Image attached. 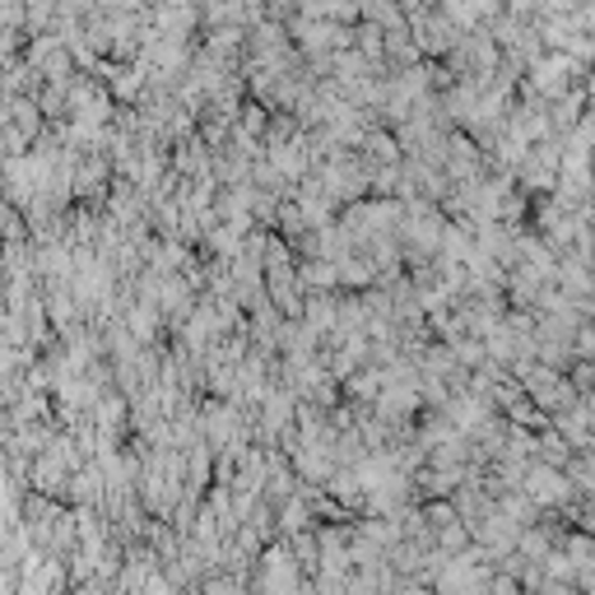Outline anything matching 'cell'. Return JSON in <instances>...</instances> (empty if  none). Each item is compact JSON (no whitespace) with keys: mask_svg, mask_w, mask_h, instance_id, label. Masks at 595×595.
I'll return each instance as SVG.
<instances>
[{"mask_svg":"<svg viewBox=\"0 0 595 595\" xmlns=\"http://www.w3.org/2000/svg\"><path fill=\"white\" fill-rule=\"evenodd\" d=\"M0 126L20 131L28 145L47 131V117L38 112V98H0Z\"/></svg>","mask_w":595,"mask_h":595,"instance_id":"obj_1","label":"cell"},{"mask_svg":"<svg viewBox=\"0 0 595 595\" xmlns=\"http://www.w3.org/2000/svg\"><path fill=\"white\" fill-rule=\"evenodd\" d=\"M108 84H112L121 98H135L139 94V75H135L131 65H108Z\"/></svg>","mask_w":595,"mask_h":595,"instance_id":"obj_2","label":"cell"},{"mask_svg":"<svg viewBox=\"0 0 595 595\" xmlns=\"http://www.w3.org/2000/svg\"><path fill=\"white\" fill-rule=\"evenodd\" d=\"M24 20H28L24 0H0V33H24Z\"/></svg>","mask_w":595,"mask_h":595,"instance_id":"obj_3","label":"cell"}]
</instances>
